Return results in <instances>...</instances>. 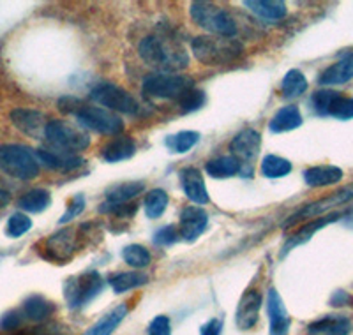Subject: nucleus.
<instances>
[{
  "label": "nucleus",
  "mask_w": 353,
  "mask_h": 335,
  "mask_svg": "<svg viewBox=\"0 0 353 335\" xmlns=\"http://www.w3.org/2000/svg\"><path fill=\"white\" fill-rule=\"evenodd\" d=\"M122 260L132 268H145L149 267L150 261H152V256H150L149 249L140 245V243H131L128 247L122 249Z\"/></svg>",
  "instance_id": "nucleus-36"
},
{
  "label": "nucleus",
  "mask_w": 353,
  "mask_h": 335,
  "mask_svg": "<svg viewBox=\"0 0 353 335\" xmlns=\"http://www.w3.org/2000/svg\"><path fill=\"white\" fill-rule=\"evenodd\" d=\"M37 161L39 164H44L48 170L61 173H71L74 170H80L85 164V159H81L77 154H65V152H57V150H41L36 152Z\"/></svg>",
  "instance_id": "nucleus-17"
},
{
  "label": "nucleus",
  "mask_w": 353,
  "mask_h": 335,
  "mask_svg": "<svg viewBox=\"0 0 353 335\" xmlns=\"http://www.w3.org/2000/svg\"><path fill=\"white\" fill-rule=\"evenodd\" d=\"M147 283H149V276L140 274V272H119V274H112L108 277L110 287L117 295L129 292V290H137Z\"/></svg>",
  "instance_id": "nucleus-28"
},
{
  "label": "nucleus",
  "mask_w": 353,
  "mask_h": 335,
  "mask_svg": "<svg viewBox=\"0 0 353 335\" xmlns=\"http://www.w3.org/2000/svg\"><path fill=\"white\" fill-rule=\"evenodd\" d=\"M137 152V143L129 136H117L115 140L108 141L101 148V157L106 163H121V161L131 159Z\"/></svg>",
  "instance_id": "nucleus-22"
},
{
  "label": "nucleus",
  "mask_w": 353,
  "mask_h": 335,
  "mask_svg": "<svg viewBox=\"0 0 353 335\" xmlns=\"http://www.w3.org/2000/svg\"><path fill=\"white\" fill-rule=\"evenodd\" d=\"M329 116H334L337 120H352L353 119V97L337 96L334 104L330 106Z\"/></svg>",
  "instance_id": "nucleus-40"
},
{
  "label": "nucleus",
  "mask_w": 353,
  "mask_h": 335,
  "mask_svg": "<svg viewBox=\"0 0 353 335\" xmlns=\"http://www.w3.org/2000/svg\"><path fill=\"white\" fill-rule=\"evenodd\" d=\"M205 172L212 179H230L242 172V166L235 157L223 156L205 163Z\"/></svg>",
  "instance_id": "nucleus-29"
},
{
  "label": "nucleus",
  "mask_w": 353,
  "mask_h": 335,
  "mask_svg": "<svg viewBox=\"0 0 353 335\" xmlns=\"http://www.w3.org/2000/svg\"><path fill=\"white\" fill-rule=\"evenodd\" d=\"M138 55L157 72H175L189 65V53L170 32H157L143 37L138 44Z\"/></svg>",
  "instance_id": "nucleus-1"
},
{
  "label": "nucleus",
  "mask_w": 353,
  "mask_h": 335,
  "mask_svg": "<svg viewBox=\"0 0 353 335\" xmlns=\"http://www.w3.org/2000/svg\"><path fill=\"white\" fill-rule=\"evenodd\" d=\"M30 227H32L30 217L23 214V212H17V214H12L9 217L8 226H6V235L11 236V238H20L25 233L30 232Z\"/></svg>",
  "instance_id": "nucleus-38"
},
{
  "label": "nucleus",
  "mask_w": 353,
  "mask_h": 335,
  "mask_svg": "<svg viewBox=\"0 0 353 335\" xmlns=\"http://www.w3.org/2000/svg\"><path fill=\"white\" fill-rule=\"evenodd\" d=\"M230 152H232V157L241 163L242 172L241 175L248 176V170L253 173V168L251 163L258 157L261 148V134L254 129H244V131L239 132L232 141H230Z\"/></svg>",
  "instance_id": "nucleus-11"
},
{
  "label": "nucleus",
  "mask_w": 353,
  "mask_h": 335,
  "mask_svg": "<svg viewBox=\"0 0 353 335\" xmlns=\"http://www.w3.org/2000/svg\"><path fill=\"white\" fill-rule=\"evenodd\" d=\"M209 226V214L201 207H185L181 212V227L179 236L185 242H196Z\"/></svg>",
  "instance_id": "nucleus-13"
},
{
  "label": "nucleus",
  "mask_w": 353,
  "mask_h": 335,
  "mask_svg": "<svg viewBox=\"0 0 353 335\" xmlns=\"http://www.w3.org/2000/svg\"><path fill=\"white\" fill-rule=\"evenodd\" d=\"M168 192L165 189H152V191L147 192L143 200V208L147 217H150V219H159L165 214L166 207H168Z\"/></svg>",
  "instance_id": "nucleus-34"
},
{
  "label": "nucleus",
  "mask_w": 353,
  "mask_h": 335,
  "mask_svg": "<svg viewBox=\"0 0 353 335\" xmlns=\"http://www.w3.org/2000/svg\"><path fill=\"white\" fill-rule=\"evenodd\" d=\"M200 141V132L198 131H181L176 134H170L165 138V147L172 154H188L191 148H194Z\"/></svg>",
  "instance_id": "nucleus-32"
},
{
  "label": "nucleus",
  "mask_w": 353,
  "mask_h": 335,
  "mask_svg": "<svg viewBox=\"0 0 353 335\" xmlns=\"http://www.w3.org/2000/svg\"><path fill=\"white\" fill-rule=\"evenodd\" d=\"M0 172L17 180H34L41 164L32 148L18 143L0 145Z\"/></svg>",
  "instance_id": "nucleus-3"
},
{
  "label": "nucleus",
  "mask_w": 353,
  "mask_h": 335,
  "mask_svg": "<svg viewBox=\"0 0 353 335\" xmlns=\"http://www.w3.org/2000/svg\"><path fill=\"white\" fill-rule=\"evenodd\" d=\"M77 245L78 243L74 230L72 227H65V230L57 232L55 235H52L44 242V251H46L44 252V258L57 261V263H65L74 254Z\"/></svg>",
  "instance_id": "nucleus-12"
},
{
  "label": "nucleus",
  "mask_w": 353,
  "mask_h": 335,
  "mask_svg": "<svg viewBox=\"0 0 353 335\" xmlns=\"http://www.w3.org/2000/svg\"><path fill=\"white\" fill-rule=\"evenodd\" d=\"M147 335H172V323L168 316H156L147 328Z\"/></svg>",
  "instance_id": "nucleus-44"
},
{
  "label": "nucleus",
  "mask_w": 353,
  "mask_h": 335,
  "mask_svg": "<svg viewBox=\"0 0 353 335\" xmlns=\"http://www.w3.org/2000/svg\"><path fill=\"white\" fill-rule=\"evenodd\" d=\"M85 205H87V200H85L83 194H74L71 198V201H69V205L65 207V212L62 214L61 221L59 223L61 224H68L71 223L72 219H77L78 216H80L81 212L85 210Z\"/></svg>",
  "instance_id": "nucleus-42"
},
{
  "label": "nucleus",
  "mask_w": 353,
  "mask_h": 335,
  "mask_svg": "<svg viewBox=\"0 0 353 335\" xmlns=\"http://www.w3.org/2000/svg\"><path fill=\"white\" fill-rule=\"evenodd\" d=\"M52 203V194L46 189H32L18 200V207L28 214H41Z\"/></svg>",
  "instance_id": "nucleus-31"
},
{
  "label": "nucleus",
  "mask_w": 353,
  "mask_h": 335,
  "mask_svg": "<svg viewBox=\"0 0 353 335\" xmlns=\"http://www.w3.org/2000/svg\"><path fill=\"white\" fill-rule=\"evenodd\" d=\"M99 212L101 214H110V216L122 217V219H129V217H132L134 214H137L138 207L134 203L117 205V203H108V201H105L103 205H99Z\"/></svg>",
  "instance_id": "nucleus-41"
},
{
  "label": "nucleus",
  "mask_w": 353,
  "mask_h": 335,
  "mask_svg": "<svg viewBox=\"0 0 353 335\" xmlns=\"http://www.w3.org/2000/svg\"><path fill=\"white\" fill-rule=\"evenodd\" d=\"M304 182L309 187H327L341 182L345 173L337 166H313L304 172Z\"/></svg>",
  "instance_id": "nucleus-23"
},
{
  "label": "nucleus",
  "mask_w": 353,
  "mask_h": 335,
  "mask_svg": "<svg viewBox=\"0 0 353 335\" xmlns=\"http://www.w3.org/2000/svg\"><path fill=\"white\" fill-rule=\"evenodd\" d=\"M267 314H269L270 335H288L292 318L286 311L281 295L274 287H270L267 293Z\"/></svg>",
  "instance_id": "nucleus-15"
},
{
  "label": "nucleus",
  "mask_w": 353,
  "mask_h": 335,
  "mask_svg": "<svg viewBox=\"0 0 353 335\" xmlns=\"http://www.w3.org/2000/svg\"><path fill=\"white\" fill-rule=\"evenodd\" d=\"M194 87L193 78L176 72H154L145 76L141 90L150 99H179L185 90Z\"/></svg>",
  "instance_id": "nucleus-6"
},
{
  "label": "nucleus",
  "mask_w": 353,
  "mask_h": 335,
  "mask_svg": "<svg viewBox=\"0 0 353 335\" xmlns=\"http://www.w3.org/2000/svg\"><path fill=\"white\" fill-rule=\"evenodd\" d=\"M221 332H223V319L219 318L209 319L200 328V335H221Z\"/></svg>",
  "instance_id": "nucleus-46"
},
{
  "label": "nucleus",
  "mask_w": 353,
  "mask_h": 335,
  "mask_svg": "<svg viewBox=\"0 0 353 335\" xmlns=\"http://www.w3.org/2000/svg\"><path fill=\"white\" fill-rule=\"evenodd\" d=\"M353 80V59H343L336 64L329 65L325 71L318 76V83L323 87H334V85L348 83Z\"/></svg>",
  "instance_id": "nucleus-25"
},
{
  "label": "nucleus",
  "mask_w": 353,
  "mask_h": 335,
  "mask_svg": "<svg viewBox=\"0 0 353 335\" xmlns=\"http://www.w3.org/2000/svg\"><path fill=\"white\" fill-rule=\"evenodd\" d=\"M191 18L200 28L214 36L235 37L237 34V21L226 9L212 4V2H193L191 8Z\"/></svg>",
  "instance_id": "nucleus-5"
},
{
  "label": "nucleus",
  "mask_w": 353,
  "mask_h": 335,
  "mask_svg": "<svg viewBox=\"0 0 353 335\" xmlns=\"http://www.w3.org/2000/svg\"><path fill=\"white\" fill-rule=\"evenodd\" d=\"M337 96H339V92H334V90H318L311 96V108L316 115L329 116L330 106L337 99Z\"/></svg>",
  "instance_id": "nucleus-39"
},
{
  "label": "nucleus",
  "mask_w": 353,
  "mask_h": 335,
  "mask_svg": "<svg viewBox=\"0 0 353 335\" xmlns=\"http://www.w3.org/2000/svg\"><path fill=\"white\" fill-rule=\"evenodd\" d=\"M352 330V319L346 316H325L307 327L309 335H350Z\"/></svg>",
  "instance_id": "nucleus-20"
},
{
  "label": "nucleus",
  "mask_w": 353,
  "mask_h": 335,
  "mask_svg": "<svg viewBox=\"0 0 353 335\" xmlns=\"http://www.w3.org/2000/svg\"><path fill=\"white\" fill-rule=\"evenodd\" d=\"M11 335H62L61 328L57 327H37L32 330H20Z\"/></svg>",
  "instance_id": "nucleus-47"
},
{
  "label": "nucleus",
  "mask_w": 353,
  "mask_h": 335,
  "mask_svg": "<svg viewBox=\"0 0 353 335\" xmlns=\"http://www.w3.org/2000/svg\"><path fill=\"white\" fill-rule=\"evenodd\" d=\"M64 113H74L78 124L87 131L99 132V134L117 136L124 131V122L117 113L108 112L99 106H85L74 101V106H65L59 104Z\"/></svg>",
  "instance_id": "nucleus-4"
},
{
  "label": "nucleus",
  "mask_w": 353,
  "mask_h": 335,
  "mask_svg": "<svg viewBox=\"0 0 353 335\" xmlns=\"http://www.w3.org/2000/svg\"><path fill=\"white\" fill-rule=\"evenodd\" d=\"M307 90V80L299 69H290L283 78L281 94L285 99H297Z\"/></svg>",
  "instance_id": "nucleus-33"
},
{
  "label": "nucleus",
  "mask_w": 353,
  "mask_h": 335,
  "mask_svg": "<svg viewBox=\"0 0 353 335\" xmlns=\"http://www.w3.org/2000/svg\"><path fill=\"white\" fill-rule=\"evenodd\" d=\"M261 303H263V296L256 290H249L244 293L237 305V312H235V323L241 330H251L256 327L258 319H260Z\"/></svg>",
  "instance_id": "nucleus-14"
},
{
  "label": "nucleus",
  "mask_w": 353,
  "mask_h": 335,
  "mask_svg": "<svg viewBox=\"0 0 353 335\" xmlns=\"http://www.w3.org/2000/svg\"><path fill=\"white\" fill-rule=\"evenodd\" d=\"M55 312V303L46 300L41 295H32L28 296L27 300L21 305V314L23 318L32 319V321H46L48 318H52V314Z\"/></svg>",
  "instance_id": "nucleus-27"
},
{
  "label": "nucleus",
  "mask_w": 353,
  "mask_h": 335,
  "mask_svg": "<svg viewBox=\"0 0 353 335\" xmlns=\"http://www.w3.org/2000/svg\"><path fill=\"white\" fill-rule=\"evenodd\" d=\"M105 287V279L97 272H83L80 276L69 277L64 284V298L68 307L77 311L92 302Z\"/></svg>",
  "instance_id": "nucleus-7"
},
{
  "label": "nucleus",
  "mask_w": 353,
  "mask_h": 335,
  "mask_svg": "<svg viewBox=\"0 0 353 335\" xmlns=\"http://www.w3.org/2000/svg\"><path fill=\"white\" fill-rule=\"evenodd\" d=\"M261 175L265 179H281V176H286L288 173H292V163L285 157L279 156H265L263 161H261Z\"/></svg>",
  "instance_id": "nucleus-35"
},
{
  "label": "nucleus",
  "mask_w": 353,
  "mask_h": 335,
  "mask_svg": "<svg viewBox=\"0 0 353 335\" xmlns=\"http://www.w3.org/2000/svg\"><path fill=\"white\" fill-rule=\"evenodd\" d=\"M145 191V182L141 180H134V182H124V184L113 185L112 189L106 191V201L108 203H131L140 192Z\"/></svg>",
  "instance_id": "nucleus-30"
},
{
  "label": "nucleus",
  "mask_w": 353,
  "mask_h": 335,
  "mask_svg": "<svg viewBox=\"0 0 353 335\" xmlns=\"http://www.w3.org/2000/svg\"><path fill=\"white\" fill-rule=\"evenodd\" d=\"M9 201H11V194L6 189H0V208L8 207Z\"/></svg>",
  "instance_id": "nucleus-49"
},
{
  "label": "nucleus",
  "mask_w": 353,
  "mask_h": 335,
  "mask_svg": "<svg viewBox=\"0 0 353 335\" xmlns=\"http://www.w3.org/2000/svg\"><path fill=\"white\" fill-rule=\"evenodd\" d=\"M353 200V184L345 185L339 191H336L334 194L327 196V198H321V200L313 201V203L304 205L301 210H297L293 216H290L288 219L283 223V227H292L297 223H302V221H311L318 216H323L325 212L332 210L336 207H341V205L348 203V201Z\"/></svg>",
  "instance_id": "nucleus-10"
},
{
  "label": "nucleus",
  "mask_w": 353,
  "mask_h": 335,
  "mask_svg": "<svg viewBox=\"0 0 353 335\" xmlns=\"http://www.w3.org/2000/svg\"><path fill=\"white\" fill-rule=\"evenodd\" d=\"M23 323V314L21 311H9L0 318V328L6 332H14Z\"/></svg>",
  "instance_id": "nucleus-45"
},
{
  "label": "nucleus",
  "mask_w": 353,
  "mask_h": 335,
  "mask_svg": "<svg viewBox=\"0 0 353 335\" xmlns=\"http://www.w3.org/2000/svg\"><path fill=\"white\" fill-rule=\"evenodd\" d=\"M244 6L265 21H279L288 12L286 4L281 0H245Z\"/></svg>",
  "instance_id": "nucleus-24"
},
{
  "label": "nucleus",
  "mask_w": 353,
  "mask_h": 335,
  "mask_svg": "<svg viewBox=\"0 0 353 335\" xmlns=\"http://www.w3.org/2000/svg\"><path fill=\"white\" fill-rule=\"evenodd\" d=\"M44 140L52 145L53 150L65 154L83 152L90 145V136L87 132L74 129L64 120H50L44 128Z\"/></svg>",
  "instance_id": "nucleus-8"
},
{
  "label": "nucleus",
  "mask_w": 353,
  "mask_h": 335,
  "mask_svg": "<svg viewBox=\"0 0 353 335\" xmlns=\"http://www.w3.org/2000/svg\"><path fill=\"white\" fill-rule=\"evenodd\" d=\"M343 216H345V212H332V214H329V216L320 217V219L309 221V223L305 224V226H302L301 230H299V232L295 233V235L290 236L288 242H286L285 247H283L281 256H286L290 251H292V249H295V247H297V245H301V243L307 242V240L311 238V236H313L314 233L320 232L321 227H325L327 224H330V223H336V221L341 219Z\"/></svg>",
  "instance_id": "nucleus-19"
},
{
  "label": "nucleus",
  "mask_w": 353,
  "mask_h": 335,
  "mask_svg": "<svg viewBox=\"0 0 353 335\" xmlns=\"http://www.w3.org/2000/svg\"><path fill=\"white\" fill-rule=\"evenodd\" d=\"M205 101H207V97H205L203 90L193 87L189 88V90H185V92L176 99V103H179V108H181L182 113H193L198 112V110L203 106Z\"/></svg>",
  "instance_id": "nucleus-37"
},
{
  "label": "nucleus",
  "mask_w": 353,
  "mask_h": 335,
  "mask_svg": "<svg viewBox=\"0 0 353 335\" xmlns=\"http://www.w3.org/2000/svg\"><path fill=\"white\" fill-rule=\"evenodd\" d=\"M11 120L14 128L30 138H44V128H46V119L37 110L18 108L11 113Z\"/></svg>",
  "instance_id": "nucleus-18"
},
{
  "label": "nucleus",
  "mask_w": 353,
  "mask_h": 335,
  "mask_svg": "<svg viewBox=\"0 0 353 335\" xmlns=\"http://www.w3.org/2000/svg\"><path fill=\"white\" fill-rule=\"evenodd\" d=\"M191 52L200 64L217 68L241 59L244 46L235 37L196 36L191 41Z\"/></svg>",
  "instance_id": "nucleus-2"
},
{
  "label": "nucleus",
  "mask_w": 353,
  "mask_h": 335,
  "mask_svg": "<svg viewBox=\"0 0 353 335\" xmlns=\"http://www.w3.org/2000/svg\"><path fill=\"white\" fill-rule=\"evenodd\" d=\"M179 179H181V187L185 192L189 200L196 205H207L210 201L209 191H207V185H205L203 175H201L200 170L196 168H184L181 173H179Z\"/></svg>",
  "instance_id": "nucleus-16"
},
{
  "label": "nucleus",
  "mask_w": 353,
  "mask_h": 335,
  "mask_svg": "<svg viewBox=\"0 0 353 335\" xmlns=\"http://www.w3.org/2000/svg\"><path fill=\"white\" fill-rule=\"evenodd\" d=\"M129 312L128 303H119L110 312H106L105 316H101L96 323L90 328L85 330L83 335H112L117 328L121 327V323L125 319Z\"/></svg>",
  "instance_id": "nucleus-21"
},
{
  "label": "nucleus",
  "mask_w": 353,
  "mask_h": 335,
  "mask_svg": "<svg viewBox=\"0 0 353 335\" xmlns=\"http://www.w3.org/2000/svg\"><path fill=\"white\" fill-rule=\"evenodd\" d=\"M352 302H353V298L345 292H336L332 295V298H330V305H332V307H343V305H346V303H352Z\"/></svg>",
  "instance_id": "nucleus-48"
},
{
  "label": "nucleus",
  "mask_w": 353,
  "mask_h": 335,
  "mask_svg": "<svg viewBox=\"0 0 353 335\" xmlns=\"http://www.w3.org/2000/svg\"><path fill=\"white\" fill-rule=\"evenodd\" d=\"M302 125V115L301 110L295 106V104H290V106H285L281 108L276 115L270 119L269 129L274 134H281V132H288L297 129Z\"/></svg>",
  "instance_id": "nucleus-26"
},
{
  "label": "nucleus",
  "mask_w": 353,
  "mask_h": 335,
  "mask_svg": "<svg viewBox=\"0 0 353 335\" xmlns=\"http://www.w3.org/2000/svg\"><path fill=\"white\" fill-rule=\"evenodd\" d=\"M90 99L103 106L108 112L124 113V115H138L140 103H138L128 90L115 83H99L92 88Z\"/></svg>",
  "instance_id": "nucleus-9"
},
{
  "label": "nucleus",
  "mask_w": 353,
  "mask_h": 335,
  "mask_svg": "<svg viewBox=\"0 0 353 335\" xmlns=\"http://www.w3.org/2000/svg\"><path fill=\"white\" fill-rule=\"evenodd\" d=\"M176 240H179V230H176V226H173V224H170V226H165V227H159L152 236V242L156 243V245H161V247L172 245V243H175Z\"/></svg>",
  "instance_id": "nucleus-43"
}]
</instances>
